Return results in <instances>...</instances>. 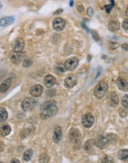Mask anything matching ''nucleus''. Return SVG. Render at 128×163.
Instances as JSON below:
<instances>
[{
  "instance_id": "f257e3e1",
  "label": "nucleus",
  "mask_w": 128,
  "mask_h": 163,
  "mask_svg": "<svg viewBox=\"0 0 128 163\" xmlns=\"http://www.w3.org/2000/svg\"><path fill=\"white\" fill-rule=\"evenodd\" d=\"M40 116L42 119H48L53 117L58 112V107L56 102L54 100H48L44 102L40 107Z\"/></svg>"
},
{
  "instance_id": "f03ea898",
  "label": "nucleus",
  "mask_w": 128,
  "mask_h": 163,
  "mask_svg": "<svg viewBox=\"0 0 128 163\" xmlns=\"http://www.w3.org/2000/svg\"><path fill=\"white\" fill-rule=\"evenodd\" d=\"M108 84L106 83L104 81H100L96 85V87L95 88L94 91V95L96 98L101 99L102 98L104 95L106 94V93L108 91Z\"/></svg>"
},
{
  "instance_id": "7ed1b4c3",
  "label": "nucleus",
  "mask_w": 128,
  "mask_h": 163,
  "mask_svg": "<svg viewBox=\"0 0 128 163\" xmlns=\"http://www.w3.org/2000/svg\"><path fill=\"white\" fill-rule=\"evenodd\" d=\"M36 100L31 97H27L22 102V108L24 111H30L36 106Z\"/></svg>"
},
{
  "instance_id": "20e7f679",
  "label": "nucleus",
  "mask_w": 128,
  "mask_h": 163,
  "mask_svg": "<svg viewBox=\"0 0 128 163\" xmlns=\"http://www.w3.org/2000/svg\"><path fill=\"white\" fill-rule=\"evenodd\" d=\"M24 54L22 52H18L15 50H12L10 54V59L11 61L16 65H19L24 59Z\"/></svg>"
},
{
  "instance_id": "39448f33",
  "label": "nucleus",
  "mask_w": 128,
  "mask_h": 163,
  "mask_svg": "<svg viewBox=\"0 0 128 163\" xmlns=\"http://www.w3.org/2000/svg\"><path fill=\"white\" fill-rule=\"evenodd\" d=\"M82 122L84 128H90L94 123V117L91 113L84 114L82 118Z\"/></svg>"
},
{
  "instance_id": "423d86ee",
  "label": "nucleus",
  "mask_w": 128,
  "mask_h": 163,
  "mask_svg": "<svg viewBox=\"0 0 128 163\" xmlns=\"http://www.w3.org/2000/svg\"><path fill=\"white\" fill-rule=\"evenodd\" d=\"M65 25H66V21L60 17L56 18L53 22V27L57 31H61L65 29Z\"/></svg>"
},
{
  "instance_id": "0eeeda50",
  "label": "nucleus",
  "mask_w": 128,
  "mask_h": 163,
  "mask_svg": "<svg viewBox=\"0 0 128 163\" xmlns=\"http://www.w3.org/2000/svg\"><path fill=\"white\" fill-rule=\"evenodd\" d=\"M110 141L107 136H101L96 141V145L99 149H104L109 145Z\"/></svg>"
},
{
  "instance_id": "6e6552de",
  "label": "nucleus",
  "mask_w": 128,
  "mask_h": 163,
  "mask_svg": "<svg viewBox=\"0 0 128 163\" xmlns=\"http://www.w3.org/2000/svg\"><path fill=\"white\" fill-rule=\"evenodd\" d=\"M70 139H71V142L74 143L75 144H81V134L76 129H71V133H70Z\"/></svg>"
},
{
  "instance_id": "1a4fd4ad",
  "label": "nucleus",
  "mask_w": 128,
  "mask_h": 163,
  "mask_svg": "<svg viewBox=\"0 0 128 163\" xmlns=\"http://www.w3.org/2000/svg\"><path fill=\"white\" fill-rule=\"evenodd\" d=\"M24 47V41L22 38H17L12 43L13 50L15 51L22 52Z\"/></svg>"
},
{
  "instance_id": "9d476101",
  "label": "nucleus",
  "mask_w": 128,
  "mask_h": 163,
  "mask_svg": "<svg viewBox=\"0 0 128 163\" xmlns=\"http://www.w3.org/2000/svg\"><path fill=\"white\" fill-rule=\"evenodd\" d=\"M79 65V59L76 57H73L67 59L65 63V69L67 70H74Z\"/></svg>"
},
{
  "instance_id": "9b49d317",
  "label": "nucleus",
  "mask_w": 128,
  "mask_h": 163,
  "mask_svg": "<svg viewBox=\"0 0 128 163\" xmlns=\"http://www.w3.org/2000/svg\"><path fill=\"white\" fill-rule=\"evenodd\" d=\"M77 83V77L73 74H70L65 80V86L68 89L73 88Z\"/></svg>"
},
{
  "instance_id": "f8f14e48",
  "label": "nucleus",
  "mask_w": 128,
  "mask_h": 163,
  "mask_svg": "<svg viewBox=\"0 0 128 163\" xmlns=\"http://www.w3.org/2000/svg\"><path fill=\"white\" fill-rule=\"evenodd\" d=\"M116 85L120 90L123 91H128V81L124 76H119L116 80Z\"/></svg>"
},
{
  "instance_id": "ddd939ff",
  "label": "nucleus",
  "mask_w": 128,
  "mask_h": 163,
  "mask_svg": "<svg viewBox=\"0 0 128 163\" xmlns=\"http://www.w3.org/2000/svg\"><path fill=\"white\" fill-rule=\"evenodd\" d=\"M119 99L118 97V95L115 92L110 93L108 96V105L111 107H115L119 104Z\"/></svg>"
},
{
  "instance_id": "4468645a",
  "label": "nucleus",
  "mask_w": 128,
  "mask_h": 163,
  "mask_svg": "<svg viewBox=\"0 0 128 163\" xmlns=\"http://www.w3.org/2000/svg\"><path fill=\"white\" fill-rule=\"evenodd\" d=\"M43 87L41 85H35L30 88V94L34 97H38L42 93Z\"/></svg>"
},
{
  "instance_id": "2eb2a0df",
  "label": "nucleus",
  "mask_w": 128,
  "mask_h": 163,
  "mask_svg": "<svg viewBox=\"0 0 128 163\" xmlns=\"http://www.w3.org/2000/svg\"><path fill=\"white\" fill-rule=\"evenodd\" d=\"M61 136H62V132H61V128L59 126H56L54 128L53 134V140L55 143H58L61 140Z\"/></svg>"
},
{
  "instance_id": "dca6fc26",
  "label": "nucleus",
  "mask_w": 128,
  "mask_h": 163,
  "mask_svg": "<svg viewBox=\"0 0 128 163\" xmlns=\"http://www.w3.org/2000/svg\"><path fill=\"white\" fill-rule=\"evenodd\" d=\"M44 83L47 87L50 88L56 83V79L52 75H47L44 79Z\"/></svg>"
},
{
  "instance_id": "f3484780",
  "label": "nucleus",
  "mask_w": 128,
  "mask_h": 163,
  "mask_svg": "<svg viewBox=\"0 0 128 163\" xmlns=\"http://www.w3.org/2000/svg\"><path fill=\"white\" fill-rule=\"evenodd\" d=\"M11 85V79L8 78L5 81H3V82L1 84V87H0L1 93H5L10 88Z\"/></svg>"
},
{
  "instance_id": "a211bd4d",
  "label": "nucleus",
  "mask_w": 128,
  "mask_h": 163,
  "mask_svg": "<svg viewBox=\"0 0 128 163\" xmlns=\"http://www.w3.org/2000/svg\"><path fill=\"white\" fill-rule=\"evenodd\" d=\"M119 22L117 20H112L109 23V30L112 32H116L119 29Z\"/></svg>"
},
{
  "instance_id": "6ab92c4d",
  "label": "nucleus",
  "mask_w": 128,
  "mask_h": 163,
  "mask_svg": "<svg viewBox=\"0 0 128 163\" xmlns=\"http://www.w3.org/2000/svg\"><path fill=\"white\" fill-rule=\"evenodd\" d=\"M118 157L119 159L124 162L128 161V150L127 149H122L119 152Z\"/></svg>"
},
{
  "instance_id": "aec40b11",
  "label": "nucleus",
  "mask_w": 128,
  "mask_h": 163,
  "mask_svg": "<svg viewBox=\"0 0 128 163\" xmlns=\"http://www.w3.org/2000/svg\"><path fill=\"white\" fill-rule=\"evenodd\" d=\"M95 144H96V140L95 139H89L88 141H87L85 144H84V147L85 151L90 152Z\"/></svg>"
},
{
  "instance_id": "412c9836",
  "label": "nucleus",
  "mask_w": 128,
  "mask_h": 163,
  "mask_svg": "<svg viewBox=\"0 0 128 163\" xmlns=\"http://www.w3.org/2000/svg\"><path fill=\"white\" fill-rule=\"evenodd\" d=\"M33 154H34V151L31 149H28L26 151L24 152V154H23V160L24 162H29L31 159L32 156H33Z\"/></svg>"
},
{
  "instance_id": "4be33fe9",
  "label": "nucleus",
  "mask_w": 128,
  "mask_h": 163,
  "mask_svg": "<svg viewBox=\"0 0 128 163\" xmlns=\"http://www.w3.org/2000/svg\"><path fill=\"white\" fill-rule=\"evenodd\" d=\"M11 131V128L8 125H4L1 127V135L5 136L9 134Z\"/></svg>"
},
{
  "instance_id": "5701e85b",
  "label": "nucleus",
  "mask_w": 128,
  "mask_h": 163,
  "mask_svg": "<svg viewBox=\"0 0 128 163\" xmlns=\"http://www.w3.org/2000/svg\"><path fill=\"white\" fill-rule=\"evenodd\" d=\"M14 19L13 17H4L1 19V26H6L11 25L13 22Z\"/></svg>"
},
{
  "instance_id": "b1692460",
  "label": "nucleus",
  "mask_w": 128,
  "mask_h": 163,
  "mask_svg": "<svg viewBox=\"0 0 128 163\" xmlns=\"http://www.w3.org/2000/svg\"><path fill=\"white\" fill-rule=\"evenodd\" d=\"M8 119V112L4 107H0V121L5 122Z\"/></svg>"
},
{
  "instance_id": "393cba45",
  "label": "nucleus",
  "mask_w": 128,
  "mask_h": 163,
  "mask_svg": "<svg viewBox=\"0 0 128 163\" xmlns=\"http://www.w3.org/2000/svg\"><path fill=\"white\" fill-rule=\"evenodd\" d=\"M55 69H56V72L59 73V74H63V73L65 72V70H66L65 65H63L62 64H60V63L56 65Z\"/></svg>"
},
{
  "instance_id": "a878e982",
  "label": "nucleus",
  "mask_w": 128,
  "mask_h": 163,
  "mask_svg": "<svg viewBox=\"0 0 128 163\" xmlns=\"http://www.w3.org/2000/svg\"><path fill=\"white\" fill-rule=\"evenodd\" d=\"M106 136H107V137L109 139L110 142H115V141H116L117 136L115 134H114V133H108Z\"/></svg>"
},
{
  "instance_id": "bb28decb",
  "label": "nucleus",
  "mask_w": 128,
  "mask_h": 163,
  "mask_svg": "<svg viewBox=\"0 0 128 163\" xmlns=\"http://www.w3.org/2000/svg\"><path fill=\"white\" fill-rule=\"evenodd\" d=\"M121 104L124 107L127 108L128 107V94L125 95L123 96L122 99H121Z\"/></svg>"
},
{
  "instance_id": "cd10ccee",
  "label": "nucleus",
  "mask_w": 128,
  "mask_h": 163,
  "mask_svg": "<svg viewBox=\"0 0 128 163\" xmlns=\"http://www.w3.org/2000/svg\"><path fill=\"white\" fill-rule=\"evenodd\" d=\"M91 33H92V37H93V39H94L95 41H96V42H98V41H100V38H99V36H98V33H97L96 30H92L91 31Z\"/></svg>"
},
{
  "instance_id": "c85d7f7f",
  "label": "nucleus",
  "mask_w": 128,
  "mask_h": 163,
  "mask_svg": "<svg viewBox=\"0 0 128 163\" xmlns=\"http://www.w3.org/2000/svg\"><path fill=\"white\" fill-rule=\"evenodd\" d=\"M32 63H33V61H32L30 59H24V62H23V65L24 67H30V65H32Z\"/></svg>"
},
{
  "instance_id": "c756f323",
  "label": "nucleus",
  "mask_w": 128,
  "mask_h": 163,
  "mask_svg": "<svg viewBox=\"0 0 128 163\" xmlns=\"http://www.w3.org/2000/svg\"><path fill=\"white\" fill-rule=\"evenodd\" d=\"M114 6V1H113L111 5H105L104 6V8H105L106 11H107V13H109L110 12V10L113 8V7Z\"/></svg>"
},
{
  "instance_id": "7c9ffc66",
  "label": "nucleus",
  "mask_w": 128,
  "mask_h": 163,
  "mask_svg": "<svg viewBox=\"0 0 128 163\" xmlns=\"http://www.w3.org/2000/svg\"><path fill=\"white\" fill-rule=\"evenodd\" d=\"M122 27L125 30H128V18L124 20L122 23Z\"/></svg>"
},
{
  "instance_id": "2f4dec72",
  "label": "nucleus",
  "mask_w": 128,
  "mask_h": 163,
  "mask_svg": "<svg viewBox=\"0 0 128 163\" xmlns=\"http://www.w3.org/2000/svg\"><path fill=\"white\" fill-rule=\"evenodd\" d=\"M77 10H78V11H79V12H81V13H83L84 11L83 6L81 5H79L77 6Z\"/></svg>"
},
{
  "instance_id": "473e14b6",
  "label": "nucleus",
  "mask_w": 128,
  "mask_h": 163,
  "mask_svg": "<svg viewBox=\"0 0 128 163\" xmlns=\"http://www.w3.org/2000/svg\"><path fill=\"white\" fill-rule=\"evenodd\" d=\"M93 9L91 8V7H89L88 9H87V14L89 15L90 17H91L92 15H93Z\"/></svg>"
},
{
  "instance_id": "72a5a7b5",
  "label": "nucleus",
  "mask_w": 128,
  "mask_h": 163,
  "mask_svg": "<svg viewBox=\"0 0 128 163\" xmlns=\"http://www.w3.org/2000/svg\"><path fill=\"white\" fill-rule=\"evenodd\" d=\"M122 48H124V50H128V44H124L122 45Z\"/></svg>"
},
{
  "instance_id": "f704fd0d",
  "label": "nucleus",
  "mask_w": 128,
  "mask_h": 163,
  "mask_svg": "<svg viewBox=\"0 0 128 163\" xmlns=\"http://www.w3.org/2000/svg\"><path fill=\"white\" fill-rule=\"evenodd\" d=\"M11 163H13V162H17V163H19L20 162L18 160V159H13V160H11Z\"/></svg>"
},
{
  "instance_id": "c9c22d12",
  "label": "nucleus",
  "mask_w": 128,
  "mask_h": 163,
  "mask_svg": "<svg viewBox=\"0 0 128 163\" xmlns=\"http://www.w3.org/2000/svg\"><path fill=\"white\" fill-rule=\"evenodd\" d=\"M62 11H63V10L60 9V10H59V11H56V13H54V14H56V13H60L61 12H62Z\"/></svg>"
},
{
  "instance_id": "e433bc0d",
  "label": "nucleus",
  "mask_w": 128,
  "mask_h": 163,
  "mask_svg": "<svg viewBox=\"0 0 128 163\" xmlns=\"http://www.w3.org/2000/svg\"><path fill=\"white\" fill-rule=\"evenodd\" d=\"M125 15H126L127 17H128V6H127V8L126 10V13H125Z\"/></svg>"
},
{
  "instance_id": "4c0bfd02",
  "label": "nucleus",
  "mask_w": 128,
  "mask_h": 163,
  "mask_svg": "<svg viewBox=\"0 0 128 163\" xmlns=\"http://www.w3.org/2000/svg\"><path fill=\"white\" fill-rule=\"evenodd\" d=\"M73 0H71V6L73 5Z\"/></svg>"
}]
</instances>
